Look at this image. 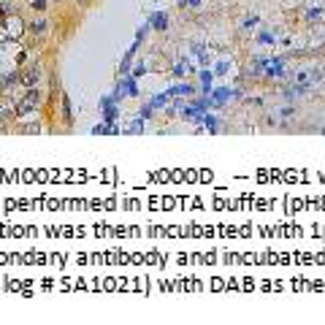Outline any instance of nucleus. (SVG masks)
Instances as JSON below:
<instances>
[{"label": "nucleus", "instance_id": "f257e3e1", "mask_svg": "<svg viewBox=\"0 0 325 325\" xmlns=\"http://www.w3.org/2000/svg\"><path fill=\"white\" fill-rule=\"evenodd\" d=\"M22 33H25V25L17 14H6L3 22H0V41H19Z\"/></svg>", "mask_w": 325, "mask_h": 325}, {"label": "nucleus", "instance_id": "f03ea898", "mask_svg": "<svg viewBox=\"0 0 325 325\" xmlns=\"http://www.w3.org/2000/svg\"><path fill=\"white\" fill-rule=\"evenodd\" d=\"M38 100H41V92L30 87V90H27V95H25V98H22V100L17 103V114L22 117V114H30V112H35V109H38Z\"/></svg>", "mask_w": 325, "mask_h": 325}, {"label": "nucleus", "instance_id": "7ed1b4c3", "mask_svg": "<svg viewBox=\"0 0 325 325\" xmlns=\"http://www.w3.org/2000/svg\"><path fill=\"white\" fill-rule=\"evenodd\" d=\"M38 76H41V70H38V68H27L25 74L19 76V82H22V87H27V90H30V87H35Z\"/></svg>", "mask_w": 325, "mask_h": 325}, {"label": "nucleus", "instance_id": "20e7f679", "mask_svg": "<svg viewBox=\"0 0 325 325\" xmlns=\"http://www.w3.org/2000/svg\"><path fill=\"white\" fill-rule=\"evenodd\" d=\"M149 25H152L155 30H165V27H168V14H163V11H155L152 17H149Z\"/></svg>", "mask_w": 325, "mask_h": 325}, {"label": "nucleus", "instance_id": "39448f33", "mask_svg": "<svg viewBox=\"0 0 325 325\" xmlns=\"http://www.w3.org/2000/svg\"><path fill=\"white\" fill-rule=\"evenodd\" d=\"M62 117H65V122H74V112H70V98L68 95H62Z\"/></svg>", "mask_w": 325, "mask_h": 325}, {"label": "nucleus", "instance_id": "423d86ee", "mask_svg": "<svg viewBox=\"0 0 325 325\" xmlns=\"http://www.w3.org/2000/svg\"><path fill=\"white\" fill-rule=\"evenodd\" d=\"M201 84H203V92L209 95L214 87H211V70H201Z\"/></svg>", "mask_w": 325, "mask_h": 325}, {"label": "nucleus", "instance_id": "0eeeda50", "mask_svg": "<svg viewBox=\"0 0 325 325\" xmlns=\"http://www.w3.org/2000/svg\"><path fill=\"white\" fill-rule=\"evenodd\" d=\"M17 112H14V103H9V100H3L0 103V120H6V117H14Z\"/></svg>", "mask_w": 325, "mask_h": 325}, {"label": "nucleus", "instance_id": "6e6552de", "mask_svg": "<svg viewBox=\"0 0 325 325\" xmlns=\"http://www.w3.org/2000/svg\"><path fill=\"white\" fill-rule=\"evenodd\" d=\"M106 106V125H114V120H117V106L114 103H103Z\"/></svg>", "mask_w": 325, "mask_h": 325}, {"label": "nucleus", "instance_id": "1a4fd4ad", "mask_svg": "<svg viewBox=\"0 0 325 325\" xmlns=\"http://www.w3.org/2000/svg\"><path fill=\"white\" fill-rule=\"evenodd\" d=\"M231 95H233V92H231V90H228V87H220V90H217V92H214V103H223L225 98H231Z\"/></svg>", "mask_w": 325, "mask_h": 325}, {"label": "nucleus", "instance_id": "9d476101", "mask_svg": "<svg viewBox=\"0 0 325 325\" xmlns=\"http://www.w3.org/2000/svg\"><path fill=\"white\" fill-rule=\"evenodd\" d=\"M141 130H144V120H141V117H138V120L133 122V125H130V128L125 130V133H141Z\"/></svg>", "mask_w": 325, "mask_h": 325}, {"label": "nucleus", "instance_id": "9b49d317", "mask_svg": "<svg viewBox=\"0 0 325 325\" xmlns=\"http://www.w3.org/2000/svg\"><path fill=\"white\" fill-rule=\"evenodd\" d=\"M203 125L209 128V133H217V120L214 117H203Z\"/></svg>", "mask_w": 325, "mask_h": 325}, {"label": "nucleus", "instance_id": "f8f14e48", "mask_svg": "<svg viewBox=\"0 0 325 325\" xmlns=\"http://www.w3.org/2000/svg\"><path fill=\"white\" fill-rule=\"evenodd\" d=\"M187 70H190V65H187L185 60H179V62H176V68H173V74H176V76H182V74H187Z\"/></svg>", "mask_w": 325, "mask_h": 325}, {"label": "nucleus", "instance_id": "ddd939ff", "mask_svg": "<svg viewBox=\"0 0 325 325\" xmlns=\"http://www.w3.org/2000/svg\"><path fill=\"white\" fill-rule=\"evenodd\" d=\"M122 87H128V95H136V92H138V90H136V82H133V79H125Z\"/></svg>", "mask_w": 325, "mask_h": 325}, {"label": "nucleus", "instance_id": "4468645a", "mask_svg": "<svg viewBox=\"0 0 325 325\" xmlns=\"http://www.w3.org/2000/svg\"><path fill=\"white\" fill-rule=\"evenodd\" d=\"M92 133H95V136H106V133H109V125H95Z\"/></svg>", "mask_w": 325, "mask_h": 325}, {"label": "nucleus", "instance_id": "2eb2a0df", "mask_svg": "<svg viewBox=\"0 0 325 325\" xmlns=\"http://www.w3.org/2000/svg\"><path fill=\"white\" fill-rule=\"evenodd\" d=\"M260 44H274V35L271 33H260Z\"/></svg>", "mask_w": 325, "mask_h": 325}, {"label": "nucleus", "instance_id": "dca6fc26", "mask_svg": "<svg viewBox=\"0 0 325 325\" xmlns=\"http://www.w3.org/2000/svg\"><path fill=\"white\" fill-rule=\"evenodd\" d=\"M44 27H46V22H44V19H38L35 25H33V30H35V33H44Z\"/></svg>", "mask_w": 325, "mask_h": 325}, {"label": "nucleus", "instance_id": "f3484780", "mask_svg": "<svg viewBox=\"0 0 325 325\" xmlns=\"http://www.w3.org/2000/svg\"><path fill=\"white\" fill-rule=\"evenodd\" d=\"M228 70V62H217V68H214V74H225Z\"/></svg>", "mask_w": 325, "mask_h": 325}, {"label": "nucleus", "instance_id": "a211bd4d", "mask_svg": "<svg viewBox=\"0 0 325 325\" xmlns=\"http://www.w3.org/2000/svg\"><path fill=\"white\" fill-rule=\"evenodd\" d=\"M258 25V17H249V19H244V27H255Z\"/></svg>", "mask_w": 325, "mask_h": 325}, {"label": "nucleus", "instance_id": "6ab92c4d", "mask_svg": "<svg viewBox=\"0 0 325 325\" xmlns=\"http://www.w3.org/2000/svg\"><path fill=\"white\" fill-rule=\"evenodd\" d=\"M149 114H152V106H144V109H141V120H147Z\"/></svg>", "mask_w": 325, "mask_h": 325}, {"label": "nucleus", "instance_id": "aec40b11", "mask_svg": "<svg viewBox=\"0 0 325 325\" xmlns=\"http://www.w3.org/2000/svg\"><path fill=\"white\" fill-rule=\"evenodd\" d=\"M185 3H187V6H198L201 0H182V6H185Z\"/></svg>", "mask_w": 325, "mask_h": 325}]
</instances>
